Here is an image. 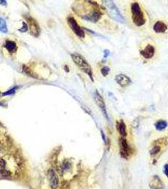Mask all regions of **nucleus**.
I'll return each instance as SVG.
<instances>
[{
  "label": "nucleus",
  "mask_w": 168,
  "mask_h": 189,
  "mask_svg": "<svg viewBox=\"0 0 168 189\" xmlns=\"http://www.w3.org/2000/svg\"><path fill=\"white\" fill-rule=\"evenodd\" d=\"M71 56L73 61L75 62V64L82 71L86 73L89 76L92 81L94 82L93 70H92L91 66L89 65L88 62L85 59V58L79 53L72 54Z\"/></svg>",
  "instance_id": "f257e3e1"
},
{
  "label": "nucleus",
  "mask_w": 168,
  "mask_h": 189,
  "mask_svg": "<svg viewBox=\"0 0 168 189\" xmlns=\"http://www.w3.org/2000/svg\"><path fill=\"white\" fill-rule=\"evenodd\" d=\"M102 2L104 5L105 9L106 10L108 14L111 19L121 23L125 22V19L122 16L118 7L113 1H111V0H106V1H102Z\"/></svg>",
  "instance_id": "f03ea898"
},
{
  "label": "nucleus",
  "mask_w": 168,
  "mask_h": 189,
  "mask_svg": "<svg viewBox=\"0 0 168 189\" xmlns=\"http://www.w3.org/2000/svg\"><path fill=\"white\" fill-rule=\"evenodd\" d=\"M67 22L69 27H70V28L72 30V31L76 36H78L79 38H82V39L85 37V32L84 31L83 28L79 26L77 20H76L73 17H68Z\"/></svg>",
  "instance_id": "7ed1b4c3"
},
{
  "label": "nucleus",
  "mask_w": 168,
  "mask_h": 189,
  "mask_svg": "<svg viewBox=\"0 0 168 189\" xmlns=\"http://www.w3.org/2000/svg\"><path fill=\"white\" fill-rule=\"evenodd\" d=\"M26 20L30 34L34 37H38L40 34L41 30L37 21L31 17H27Z\"/></svg>",
  "instance_id": "20e7f679"
},
{
  "label": "nucleus",
  "mask_w": 168,
  "mask_h": 189,
  "mask_svg": "<svg viewBox=\"0 0 168 189\" xmlns=\"http://www.w3.org/2000/svg\"><path fill=\"white\" fill-rule=\"evenodd\" d=\"M94 100H95V102H96L97 105L101 108V111H102L104 116L106 119V120H108L109 122H111L109 116H108V112H107V109H106V107L104 100L102 97L100 93L98 92L97 90H96V93H94Z\"/></svg>",
  "instance_id": "39448f33"
},
{
  "label": "nucleus",
  "mask_w": 168,
  "mask_h": 189,
  "mask_svg": "<svg viewBox=\"0 0 168 189\" xmlns=\"http://www.w3.org/2000/svg\"><path fill=\"white\" fill-rule=\"evenodd\" d=\"M115 81L122 88H126L132 83L131 79L128 76L121 73L116 76Z\"/></svg>",
  "instance_id": "423d86ee"
},
{
  "label": "nucleus",
  "mask_w": 168,
  "mask_h": 189,
  "mask_svg": "<svg viewBox=\"0 0 168 189\" xmlns=\"http://www.w3.org/2000/svg\"><path fill=\"white\" fill-rule=\"evenodd\" d=\"M119 146L120 151L122 156L124 158H127L131 152V148L129 146L127 141L125 137H121L119 139Z\"/></svg>",
  "instance_id": "0eeeda50"
},
{
  "label": "nucleus",
  "mask_w": 168,
  "mask_h": 189,
  "mask_svg": "<svg viewBox=\"0 0 168 189\" xmlns=\"http://www.w3.org/2000/svg\"><path fill=\"white\" fill-rule=\"evenodd\" d=\"M132 20L136 27H142L146 23V20L142 11L132 14Z\"/></svg>",
  "instance_id": "6e6552de"
},
{
  "label": "nucleus",
  "mask_w": 168,
  "mask_h": 189,
  "mask_svg": "<svg viewBox=\"0 0 168 189\" xmlns=\"http://www.w3.org/2000/svg\"><path fill=\"white\" fill-rule=\"evenodd\" d=\"M140 53L145 59H151L154 57L155 54V47L150 44H148L143 50L140 52Z\"/></svg>",
  "instance_id": "1a4fd4ad"
},
{
  "label": "nucleus",
  "mask_w": 168,
  "mask_h": 189,
  "mask_svg": "<svg viewBox=\"0 0 168 189\" xmlns=\"http://www.w3.org/2000/svg\"><path fill=\"white\" fill-rule=\"evenodd\" d=\"M102 17V13L98 10H94L90 15L86 16L85 19L93 23L97 22Z\"/></svg>",
  "instance_id": "9d476101"
},
{
  "label": "nucleus",
  "mask_w": 168,
  "mask_h": 189,
  "mask_svg": "<svg viewBox=\"0 0 168 189\" xmlns=\"http://www.w3.org/2000/svg\"><path fill=\"white\" fill-rule=\"evenodd\" d=\"M167 26L165 23L162 21H157L155 23L153 27V29L155 32L158 34L165 33L167 30Z\"/></svg>",
  "instance_id": "9b49d317"
},
{
  "label": "nucleus",
  "mask_w": 168,
  "mask_h": 189,
  "mask_svg": "<svg viewBox=\"0 0 168 189\" xmlns=\"http://www.w3.org/2000/svg\"><path fill=\"white\" fill-rule=\"evenodd\" d=\"M164 183L157 176H154L150 183V187L152 189H163Z\"/></svg>",
  "instance_id": "f8f14e48"
},
{
  "label": "nucleus",
  "mask_w": 168,
  "mask_h": 189,
  "mask_svg": "<svg viewBox=\"0 0 168 189\" xmlns=\"http://www.w3.org/2000/svg\"><path fill=\"white\" fill-rule=\"evenodd\" d=\"M48 177H49V180H50L51 187L53 189L56 188V187L58 185V178L54 171L51 170L49 172Z\"/></svg>",
  "instance_id": "ddd939ff"
},
{
  "label": "nucleus",
  "mask_w": 168,
  "mask_h": 189,
  "mask_svg": "<svg viewBox=\"0 0 168 189\" xmlns=\"http://www.w3.org/2000/svg\"><path fill=\"white\" fill-rule=\"evenodd\" d=\"M117 129L121 136V137H125L127 136V127L125 122L123 120H120L119 122H117Z\"/></svg>",
  "instance_id": "4468645a"
},
{
  "label": "nucleus",
  "mask_w": 168,
  "mask_h": 189,
  "mask_svg": "<svg viewBox=\"0 0 168 189\" xmlns=\"http://www.w3.org/2000/svg\"><path fill=\"white\" fill-rule=\"evenodd\" d=\"M5 47L11 53H14L17 49L16 43L11 40H6L5 44Z\"/></svg>",
  "instance_id": "2eb2a0df"
},
{
  "label": "nucleus",
  "mask_w": 168,
  "mask_h": 189,
  "mask_svg": "<svg viewBox=\"0 0 168 189\" xmlns=\"http://www.w3.org/2000/svg\"><path fill=\"white\" fill-rule=\"evenodd\" d=\"M155 127L156 129L158 131H163L167 127V123L165 120H160L156 122Z\"/></svg>",
  "instance_id": "dca6fc26"
},
{
  "label": "nucleus",
  "mask_w": 168,
  "mask_h": 189,
  "mask_svg": "<svg viewBox=\"0 0 168 189\" xmlns=\"http://www.w3.org/2000/svg\"><path fill=\"white\" fill-rule=\"evenodd\" d=\"M0 32L3 33H6L8 32L7 25L6 21L2 17H0Z\"/></svg>",
  "instance_id": "f3484780"
},
{
  "label": "nucleus",
  "mask_w": 168,
  "mask_h": 189,
  "mask_svg": "<svg viewBox=\"0 0 168 189\" xmlns=\"http://www.w3.org/2000/svg\"><path fill=\"white\" fill-rule=\"evenodd\" d=\"M6 173L8 171L6 168V163L4 160L0 158V174L5 175Z\"/></svg>",
  "instance_id": "a211bd4d"
},
{
  "label": "nucleus",
  "mask_w": 168,
  "mask_h": 189,
  "mask_svg": "<svg viewBox=\"0 0 168 189\" xmlns=\"http://www.w3.org/2000/svg\"><path fill=\"white\" fill-rule=\"evenodd\" d=\"M161 151V147L159 146H155L154 147H153V148H152L150 151V153L151 155H156L157 154L159 151Z\"/></svg>",
  "instance_id": "6ab92c4d"
},
{
  "label": "nucleus",
  "mask_w": 168,
  "mask_h": 189,
  "mask_svg": "<svg viewBox=\"0 0 168 189\" xmlns=\"http://www.w3.org/2000/svg\"><path fill=\"white\" fill-rule=\"evenodd\" d=\"M110 71V68L108 66H104L101 69V74H102L103 76H106L109 74V73Z\"/></svg>",
  "instance_id": "aec40b11"
},
{
  "label": "nucleus",
  "mask_w": 168,
  "mask_h": 189,
  "mask_svg": "<svg viewBox=\"0 0 168 189\" xmlns=\"http://www.w3.org/2000/svg\"><path fill=\"white\" fill-rule=\"evenodd\" d=\"M15 90H16V88H11L10 90H8L7 91H6L5 93H4L3 94V95H9V94H11L15 93Z\"/></svg>",
  "instance_id": "412c9836"
},
{
  "label": "nucleus",
  "mask_w": 168,
  "mask_h": 189,
  "mask_svg": "<svg viewBox=\"0 0 168 189\" xmlns=\"http://www.w3.org/2000/svg\"><path fill=\"white\" fill-rule=\"evenodd\" d=\"M103 53H104V59H105L108 58L110 55V51L108 49L104 50Z\"/></svg>",
  "instance_id": "4be33fe9"
},
{
  "label": "nucleus",
  "mask_w": 168,
  "mask_h": 189,
  "mask_svg": "<svg viewBox=\"0 0 168 189\" xmlns=\"http://www.w3.org/2000/svg\"><path fill=\"white\" fill-rule=\"evenodd\" d=\"M27 30H28L27 25L25 23L23 22V26H22V27L20 29H19V31L22 32H26Z\"/></svg>",
  "instance_id": "5701e85b"
},
{
  "label": "nucleus",
  "mask_w": 168,
  "mask_h": 189,
  "mask_svg": "<svg viewBox=\"0 0 168 189\" xmlns=\"http://www.w3.org/2000/svg\"><path fill=\"white\" fill-rule=\"evenodd\" d=\"M164 173H165V175L167 176L168 178V164H166L164 166Z\"/></svg>",
  "instance_id": "b1692460"
},
{
  "label": "nucleus",
  "mask_w": 168,
  "mask_h": 189,
  "mask_svg": "<svg viewBox=\"0 0 168 189\" xmlns=\"http://www.w3.org/2000/svg\"><path fill=\"white\" fill-rule=\"evenodd\" d=\"M101 134H102V138H103L104 141L106 142V136H105V135H104V132H101Z\"/></svg>",
  "instance_id": "393cba45"
}]
</instances>
